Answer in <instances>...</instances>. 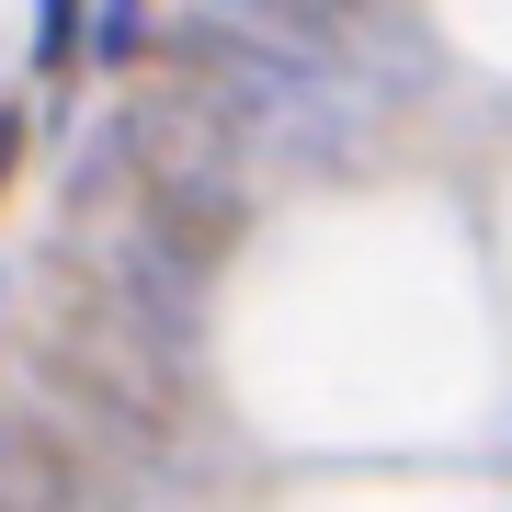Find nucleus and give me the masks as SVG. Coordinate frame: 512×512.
Wrapping results in <instances>:
<instances>
[{"mask_svg": "<svg viewBox=\"0 0 512 512\" xmlns=\"http://www.w3.org/2000/svg\"><path fill=\"white\" fill-rule=\"evenodd\" d=\"M92 57H137V0H103V46Z\"/></svg>", "mask_w": 512, "mask_h": 512, "instance_id": "nucleus-4", "label": "nucleus"}, {"mask_svg": "<svg viewBox=\"0 0 512 512\" xmlns=\"http://www.w3.org/2000/svg\"><path fill=\"white\" fill-rule=\"evenodd\" d=\"M103 296H114V319H137V330H148V342H160V353H194V330H205V285H194V262L171 251L160 228L114 251Z\"/></svg>", "mask_w": 512, "mask_h": 512, "instance_id": "nucleus-1", "label": "nucleus"}, {"mask_svg": "<svg viewBox=\"0 0 512 512\" xmlns=\"http://www.w3.org/2000/svg\"><path fill=\"white\" fill-rule=\"evenodd\" d=\"M92 490V456L57 444L46 421H0V501H80Z\"/></svg>", "mask_w": 512, "mask_h": 512, "instance_id": "nucleus-3", "label": "nucleus"}, {"mask_svg": "<svg viewBox=\"0 0 512 512\" xmlns=\"http://www.w3.org/2000/svg\"><path fill=\"white\" fill-rule=\"evenodd\" d=\"M148 228L171 239V251H228L239 228H251V194H239V171L217 160V148H183V160L160 171V183H148Z\"/></svg>", "mask_w": 512, "mask_h": 512, "instance_id": "nucleus-2", "label": "nucleus"}]
</instances>
